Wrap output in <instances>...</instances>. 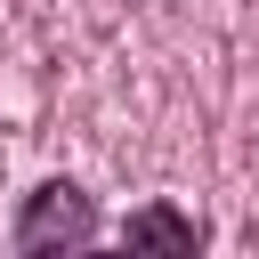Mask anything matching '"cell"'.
Returning a JSON list of instances; mask_svg holds the SVG:
<instances>
[{
	"label": "cell",
	"instance_id": "obj_2",
	"mask_svg": "<svg viewBox=\"0 0 259 259\" xmlns=\"http://www.w3.org/2000/svg\"><path fill=\"white\" fill-rule=\"evenodd\" d=\"M121 243H130V251H202V227H194L186 210H170V202H146V210H130Z\"/></svg>",
	"mask_w": 259,
	"mask_h": 259
},
{
	"label": "cell",
	"instance_id": "obj_1",
	"mask_svg": "<svg viewBox=\"0 0 259 259\" xmlns=\"http://www.w3.org/2000/svg\"><path fill=\"white\" fill-rule=\"evenodd\" d=\"M8 243H16L24 259H40V251H81V243H97V202H89L73 178H49V186L24 194Z\"/></svg>",
	"mask_w": 259,
	"mask_h": 259
}]
</instances>
